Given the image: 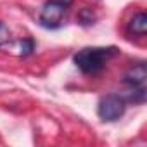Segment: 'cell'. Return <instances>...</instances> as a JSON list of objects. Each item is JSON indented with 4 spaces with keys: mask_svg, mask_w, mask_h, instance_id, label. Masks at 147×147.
<instances>
[{
    "mask_svg": "<svg viewBox=\"0 0 147 147\" xmlns=\"http://www.w3.org/2000/svg\"><path fill=\"white\" fill-rule=\"evenodd\" d=\"M118 54L119 50L116 47H87L76 52L73 61L83 75H97L104 69L106 62Z\"/></svg>",
    "mask_w": 147,
    "mask_h": 147,
    "instance_id": "cell-1",
    "label": "cell"
},
{
    "mask_svg": "<svg viewBox=\"0 0 147 147\" xmlns=\"http://www.w3.org/2000/svg\"><path fill=\"white\" fill-rule=\"evenodd\" d=\"M123 83H126L130 87L128 95L123 97L126 102H133V104H142L145 100V83H147V67L144 62L130 67L125 76H123Z\"/></svg>",
    "mask_w": 147,
    "mask_h": 147,
    "instance_id": "cell-2",
    "label": "cell"
},
{
    "mask_svg": "<svg viewBox=\"0 0 147 147\" xmlns=\"http://www.w3.org/2000/svg\"><path fill=\"white\" fill-rule=\"evenodd\" d=\"M125 109H126V100L121 95L109 94V95H106L99 100L97 114L102 121L113 123V121H118L125 114Z\"/></svg>",
    "mask_w": 147,
    "mask_h": 147,
    "instance_id": "cell-3",
    "label": "cell"
},
{
    "mask_svg": "<svg viewBox=\"0 0 147 147\" xmlns=\"http://www.w3.org/2000/svg\"><path fill=\"white\" fill-rule=\"evenodd\" d=\"M67 5L61 0H47L40 12V24L47 30H57L62 26V19L67 12Z\"/></svg>",
    "mask_w": 147,
    "mask_h": 147,
    "instance_id": "cell-4",
    "label": "cell"
},
{
    "mask_svg": "<svg viewBox=\"0 0 147 147\" xmlns=\"http://www.w3.org/2000/svg\"><path fill=\"white\" fill-rule=\"evenodd\" d=\"M128 31L138 36H144L147 33V14L145 12H138L133 16V19L128 23Z\"/></svg>",
    "mask_w": 147,
    "mask_h": 147,
    "instance_id": "cell-5",
    "label": "cell"
},
{
    "mask_svg": "<svg viewBox=\"0 0 147 147\" xmlns=\"http://www.w3.org/2000/svg\"><path fill=\"white\" fill-rule=\"evenodd\" d=\"M95 21H97V16L90 7H83L78 12V23L82 26H92V24H95Z\"/></svg>",
    "mask_w": 147,
    "mask_h": 147,
    "instance_id": "cell-6",
    "label": "cell"
},
{
    "mask_svg": "<svg viewBox=\"0 0 147 147\" xmlns=\"http://www.w3.org/2000/svg\"><path fill=\"white\" fill-rule=\"evenodd\" d=\"M33 50H35V40H33L31 36L24 38V40L21 42V55H23V57H28V55L33 54Z\"/></svg>",
    "mask_w": 147,
    "mask_h": 147,
    "instance_id": "cell-7",
    "label": "cell"
},
{
    "mask_svg": "<svg viewBox=\"0 0 147 147\" xmlns=\"http://www.w3.org/2000/svg\"><path fill=\"white\" fill-rule=\"evenodd\" d=\"M9 40H11V31H9V28L2 21H0V47L5 45Z\"/></svg>",
    "mask_w": 147,
    "mask_h": 147,
    "instance_id": "cell-8",
    "label": "cell"
},
{
    "mask_svg": "<svg viewBox=\"0 0 147 147\" xmlns=\"http://www.w3.org/2000/svg\"><path fill=\"white\" fill-rule=\"evenodd\" d=\"M61 2H62L64 5H67V7H71V4H73V0H61Z\"/></svg>",
    "mask_w": 147,
    "mask_h": 147,
    "instance_id": "cell-9",
    "label": "cell"
}]
</instances>
